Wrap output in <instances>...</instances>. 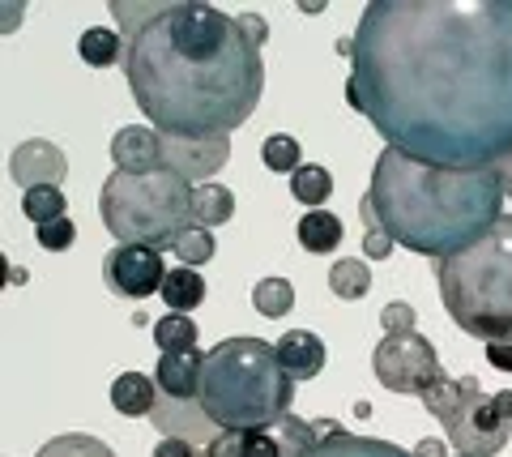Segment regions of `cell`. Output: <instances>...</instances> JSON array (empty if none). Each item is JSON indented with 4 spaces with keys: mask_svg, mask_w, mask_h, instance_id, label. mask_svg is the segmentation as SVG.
<instances>
[{
    "mask_svg": "<svg viewBox=\"0 0 512 457\" xmlns=\"http://www.w3.org/2000/svg\"><path fill=\"white\" fill-rule=\"evenodd\" d=\"M346 103L427 167H504L512 0H372L350 39Z\"/></svg>",
    "mask_w": 512,
    "mask_h": 457,
    "instance_id": "obj_1",
    "label": "cell"
},
{
    "mask_svg": "<svg viewBox=\"0 0 512 457\" xmlns=\"http://www.w3.org/2000/svg\"><path fill=\"white\" fill-rule=\"evenodd\" d=\"M111 18L128 90L163 137H227L256 112L265 60L239 18L201 0H116Z\"/></svg>",
    "mask_w": 512,
    "mask_h": 457,
    "instance_id": "obj_2",
    "label": "cell"
},
{
    "mask_svg": "<svg viewBox=\"0 0 512 457\" xmlns=\"http://www.w3.org/2000/svg\"><path fill=\"white\" fill-rule=\"evenodd\" d=\"M500 171L427 167L384 146L372 167V188L359 201L363 227H380L393 244L419 257H457L504 218Z\"/></svg>",
    "mask_w": 512,
    "mask_h": 457,
    "instance_id": "obj_3",
    "label": "cell"
},
{
    "mask_svg": "<svg viewBox=\"0 0 512 457\" xmlns=\"http://www.w3.org/2000/svg\"><path fill=\"white\" fill-rule=\"evenodd\" d=\"M295 381L265 338H227L205 351L197 406L218 432L269 428L291 415Z\"/></svg>",
    "mask_w": 512,
    "mask_h": 457,
    "instance_id": "obj_4",
    "label": "cell"
},
{
    "mask_svg": "<svg viewBox=\"0 0 512 457\" xmlns=\"http://www.w3.org/2000/svg\"><path fill=\"white\" fill-rule=\"evenodd\" d=\"M444 312L470 338L512 342V214L457 257L436 261Z\"/></svg>",
    "mask_w": 512,
    "mask_h": 457,
    "instance_id": "obj_5",
    "label": "cell"
},
{
    "mask_svg": "<svg viewBox=\"0 0 512 457\" xmlns=\"http://www.w3.org/2000/svg\"><path fill=\"white\" fill-rule=\"evenodd\" d=\"M103 227L120 244L175 248L192 223V184L175 171H111L99 193Z\"/></svg>",
    "mask_w": 512,
    "mask_h": 457,
    "instance_id": "obj_6",
    "label": "cell"
},
{
    "mask_svg": "<svg viewBox=\"0 0 512 457\" xmlns=\"http://www.w3.org/2000/svg\"><path fill=\"white\" fill-rule=\"evenodd\" d=\"M372 372L389 393H419V398L444 376L436 346H431L423 334H414V329L410 334H384L376 342Z\"/></svg>",
    "mask_w": 512,
    "mask_h": 457,
    "instance_id": "obj_7",
    "label": "cell"
},
{
    "mask_svg": "<svg viewBox=\"0 0 512 457\" xmlns=\"http://www.w3.org/2000/svg\"><path fill=\"white\" fill-rule=\"evenodd\" d=\"M444 432H448V445H453L457 453H466V457H495L508 445L512 423L495 411V398L483 385H478V376H470L466 398H461L453 419L444 423Z\"/></svg>",
    "mask_w": 512,
    "mask_h": 457,
    "instance_id": "obj_8",
    "label": "cell"
},
{
    "mask_svg": "<svg viewBox=\"0 0 512 457\" xmlns=\"http://www.w3.org/2000/svg\"><path fill=\"white\" fill-rule=\"evenodd\" d=\"M316 423L286 415L269 428H244V432H218L214 445H205L210 457H299L316 445Z\"/></svg>",
    "mask_w": 512,
    "mask_h": 457,
    "instance_id": "obj_9",
    "label": "cell"
},
{
    "mask_svg": "<svg viewBox=\"0 0 512 457\" xmlns=\"http://www.w3.org/2000/svg\"><path fill=\"white\" fill-rule=\"evenodd\" d=\"M103 278H107V287L124 299L163 295V282H167L163 252L150 244H116L103 261Z\"/></svg>",
    "mask_w": 512,
    "mask_h": 457,
    "instance_id": "obj_10",
    "label": "cell"
},
{
    "mask_svg": "<svg viewBox=\"0 0 512 457\" xmlns=\"http://www.w3.org/2000/svg\"><path fill=\"white\" fill-rule=\"evenodd\" d=\"M231 159V141L227 137H163V171H175L180 180H188L192 188L210 184L214 171H222V163Z\"/></svg>",
    "mask_w": 512,
    "mask_h": 457,
    "instance_id": "obj_11",
    "label": "cell"
},
{
    "mask_svg": "<svg viewBox=\"0 0 512 457\" xmlns=\"http://www.w3.org/2000/svg\"><path fill=\"white\" fill-rule=\"evenodd\" d=\"M9 176L18 180L26 193L30 188H60V180L69 176V159L60 154V146L35 137V141H22V146L9 154Z\"/></svg>",
    "mask_w": 512,
    "mask_h": 457,
    "instance_id": "obj_12",
    "label": "cell"
},
{
    "mask_svg": "<svg viewBox=\"0 0 512 457\" xmlns=\"http://www.w3.org/2000/svg\"><path fill=\"white\" fill-rule=\"evenodd\" d=\"M316 445H308L299 457H414L410 449L393 445V440H380V436H359V432H346L342 423L333 419H320L316 423Z\"/></svg>",
    "mask_w": 512,
    "mask_h": 457,
    "instance_id": "obj_13",
    "label": "cell"
},
{
    "mask_svg": "<svg viewBox=\"0 0 512 457\" xmlns=\"http://www.w3.org/2000/svg\"><path fill=\"white\" fill-rule=\"evenodd\" d=\"M201 368H205V355L197 346H192V351H167V355H158L154 381L163 389V398H171V402H197Z\"/></svg>",
    "mask_w": 512,
    "mask_h": 457,
    "instance_id": "obj_14",
    "label": "cell"
},
{
    "mask_svg": "<svg viewBox=\"0 0 512 457\" xmlns=\"http://www.w3.org/2000/svg\"><path fill=\"white\" fill-rule=\"evenodd\" d=\"M111 163L120 171H158L163 167V133L146 124H124L111 137Z\"/></svg>",
    "mask_w": 512,
    "mask_h": 457,
    "instance_id": "obj_15",
    "label": "cell"
},
{
    "mask_svg": "<svg viewBox=\"0 0 512 457\" xmlns=\"http://www.w3.org/2000/svg\"><path fill=\"white\" fill-rule=\"evenodd\" d=\"M278 364L286 368L291 381H312L325 368V342H320L312 329H291V334H282L278 342Z\"/></svg>",
    "mask_w": 512,
    "mask_h": 457,
    "instance_id": "obj_16",
    "label": "cell"
},
{
    "mask_svg": "<svg viewBox=\"0 0 512 457\" xmlns=\"http://www.w3.org/2000/svg\"><path fill=\"white\" fill-rule=\"evenodd\" d=\"M111 406H116L120 415H128V419L154 415V406H158L154 381L150 376H141V372H120L116 381H111Z\"/></svg>",
    "mask_w": 512,
    "mask_h": 457,
    "instance_id": "obj_17",
    "label": "cell"
},
{
    "mask_svg": "<svg viewBox=\"0 0 512 457\" xmlns=\"http://www.w3.org/2000/svg\"><path fill=\"white\" fill-rule=\"evenodd\" d=\"M235 218V193L231 188H222V184H197L192 188V223L205 227V231H214L222 223H231Z\"/></svg>",
    "mask_w": 512,
    "mask_h": 457,
    "instance_id": "obj_18",
    "label": "cell"
},
{
    "mask_svg": "<svg viewBox=\"0 0 512 457\" xmlns=\"http://www.w3.org/2000/svg\"><path fill=\"white\" fill-rule=\"evenodd\" d=\"M205 299V278L192 270V265H175V270H167V282H163V304L171 312H180V317H188L192 308H201Z\"/></svg>",
    "mask_w": 512,
    "mask_h": 457,
    "instance_id": "obj_19",
    "label": "cell"
},
{
    "mask_svg": "<svg viewBox=\"0 0 512 457\" xmlns=\"http://www.w3.org/2000/svg\"><path fill=\"white\" fill-rule=\"evenodd\" d=\"M77 56H82L90 69L116 65V60H124V35L111 30V26H90L86 35L77 39Z\"/></svg>",
    "mask_w": 512,
    "mask_h": 457,
    "instance_id": "obj_20",
    "label": "cell"
},
{
    "mask_svg": "<svg viewBox=\"0 0 512 457\" xmlns=\"http://www.w3.org/2000/svg\"><path fill=\"white\" fill-rule=\"evenodd\" d=\"M299 244L308 252H333L342 244V218L329 210H308L299 218Z\"/></svg>",
    "mask_w": 512,
    "mask_h": 457,
    "instance_id": "obj_21",
    "label": "cell"
},
{
    "mask_svg": "<svg viewBox=\"0 0 512 457\" xmlns=\"http://www.w3.org/2000/svg\"><path fill=\"white\" fill-rule=\"evenodd\" d=\"M252 308L261 312V317H269V321L286 317V312L295 308V287H291L286 278H278V274H274V278H261V282L252 287Z\"/></svg>",
    "mask_w": 512,
    "mask_h": 457,
    "instance_id": "obj_22",
    "label": "cell"
},
{
    "mask_svg": "<svg viewBox=\"0 0 512 457\" xmlns=\"http://www.w3.org/2000/svg\"><path fill=\"white\" fill-rule=\"evenodd\" d=\"M329 291L338 295V299H363L367 291H372V274H367L363 261L342 257V261L329 270Z\"/></svg>",
    "mask_w": 512,
    "mask_h": 457,
    "instance_id": "obj_23",
    "label": "cell"
},
{
    "mask_svg": "<svg viewBox=\"0 0 512 457\" xmlns=\"http://www.w3.org/2000/svg\"><path fill=\"white\" fill-rule=\"evenodd\" d=\"M291 193L295 201H303V206H325L329 193H333V176L320 163H308V167H299L295 176H291Z\"/></svg>",
    "mask_w": 512,
    "mask_h": 457,
    "instance_id": "obj_24",
    "label": "cell"
},
{
    "mask_svg": "<svg viewBox=\"0 0 512 457\" xmlns=\"http://www.w3.org/2000/svg\"><path fill=\"white\" fill-rule=\"evenodd\" d=\"M35 457H116V453H111V445H103L99 436L64 432V436H56V440H47V445H43Z\"/></svg>",
    "mask_w": 512,
    "mask_h": 457,
    "instance_id": "obj_25",
    "label": "cell"
},
{
    "mask_svg": "<svg viewBox=\"0 0 512 457\" xmlns=\"http://www.w3.org/2000/svg\"><path fill=\"white\" fill-rule=\"evenodd\" d=\"M154 342L158 351H192L197 346V325H192V317H180V312H167L163 321H154Z\"/></svg>",
    "mask_w": 512,
    "mask_h": 457,
    "instance_id": "obj_26",
    "label": "cell"
},
{
    "mask_svg": "<svg viewBox=\"0 0 512 457\" xmlns=\"http://www.w3.org/2000/svg\"><path fill=\"white\" fill-rule=\"evenodd\" d=\"M64 206H69V201H64L60 188H30V193L22 197V214L35 227H47V223H56V218H69Z\"/></svg>",
    "mask_w": 512,
    "mask_h": 457,
    "instance_id": "obj_27",
    "label": "cell"
},
{
    "mask_svg": "<svg viewBox=\"0 0 512 457\" xmlns=\"http://www.w3.org/2000/svg\"><path fill=\"white\" fill-rule=\"evenodd\" d=\"M261 159L269 171H286V176H295V171L303 167L299 163V141L291 133H269L261 141Z\"/></svg>",
    "mask_w": 512,
    "mask_h": 457,
    "instance_id": "obj_28",
    "label": "cell"
},
{
    "mask_svg": "<svg viewBox=\"0 0 512 457\" xmlns=\"http://www.w3.org/2000/svg\"><path fill=\"white\" fill-rule=\"evenodd\" d=\"M214 252H218V244L205 227H188L180 240H175V257H180V265H205Z\"/></svg>",
    "mask_w": 512,
    "mask_h": 457,
    "instance_id": "obj_29",
    "label": "cell"
},
{
    "mask_svg": "<svg viewBox=\"0 0 512 457\" xmlns=\"http://www.w3.org/2000/svg\"><path fill=\"white\" fill-rule=\"evenodd\" d=\"M73 240H77L73 218H56V223L39 227V244H43L47 252H64V248H73Z\"/></svg>",
    "mask_w": 512,
    "mask_h": 457,
    "instance_id": "obj_30",
    "label": "cell"
},
{
    "mask_svg": "<svg viewBox=\"0 0 512 457\" xmlns=\"http://www.w3.org/2000/svg\"><path fill=\"white\" fill-rule=\"evenodd\" d=\"M414 321H419V312H414L406 299H393L389 308L380 312V325H384V334H410Z\"/></svg>",
    "mask_w": 512,
    "mask_h": 457,
    "instance_id": "obj_31",
    "label": "cell"
},
{
    "mask_svg": "<svg viewBox=\"0 0 512 457\" xmlns=\"http://www.w3.org/2000/svg\"><path fill=\"white\" fill-rule=\"evenodd\" d=\"M154 457H210L201 445H192V440H184V436H163L154 445Z\"/></svg>",
    "mask_w": 512,
    "mask_h": 457,
    "instance_id": "obj_32",
    "label": "cell"
},
{
    "mask_svg": "<svg viewBox=\"0 0 512 457\" xmlns=\"http://www.w3.org/2000/svg\"><path fill=\"white\" fill-rule=\"evenodd\" d=\"M393 248H397V244H393V240H389V235H384L380 227H372V231L363 235V252H367V257H376V261H384Z\"/></svg>",
    "mask_w": 512,
    "mask_h": 457,
    "instance_id": "obj_33",
    "label": "cell"
},
{
    "mask_svg": "<svg viewBox=\"0 0 512 457\" xmlns=\"http://www.w3.org/2000/svg\"><path fill=\"white\" fill-rule=\"evenodd\" d=\"M487 364L512 376V342H487Z\"/></svg>",
    "mask_w": 512,
    "mask_h": 457,
    "instance_id": "obj_34",
    "label": "cell"
},
{
    "mask_svg": "<svg viewBox=\"0 0 512 457\" xmlns=\"http://www.w3.org/2000/svg\"><path fill=\"white\" fill-rule=\"evenodd\" d=\"M239 26L248 30V39H252L256 47H261V43L269 39V26H265V18H256V13H239Z\"/></svg>",
    "mask_w": 512,
    "mask_h": 457,
    "instance_id": "obj_35",
    "label": "cell"
},
{
    "mask_svg": "<svg viewBox=\"0 0 512 457\" xmlns=\"http://www.w3.org/2000/svg\"><path fill=\"white\" fill-rule=\"evenodd\" d=\"M414 457H448V445H444L440 436H427V440L414 445Z\"/></svg>",
    "mask_w": 512,
    "mask_h": 457,
    "instance_id": "obj_36",
    "label": "cell"
},
{
    "mask_svg": "<svg viewBox=\"0 0 512 457\" xmlns=\"http://www.w3.org/2000/svg\"><path fill=\"white\" fill-rule=\"evenodd\" d=\"M491 398H495V411L512 423V389H500V393H491Z\"/></svg>",
    "mask_w": 512,
    "mask_h": 457,
    "instance_id": "obj_37",
    "label": "cell"
},
{
    "mask_svg": "<svg viewBox=\"0 0 512 457\" xmlns=\"http://www.w3.org/2000/svg\"><path fill=\"white\" fill-rule=\"evenodd\" d=\"M500 171V184H504V197H512V159L504 163V167H495Z\"/></svg>",
    "mask_w": 512,
    "mask_h": 457,
    "instance_id": "obj_38",
    "label": "cell"
},
{
    "mask_svg": "<svg viewBox=\"0 0 512 457\" xmlns=\"http://www.w3.org/2000/svg\"><path fill=\"white\" fill-rule=\"evenodd\" d=\"M457 457H466V453H457Z\"/></svg>",
    "mask_w": 512,
    "mask_h": 457,
    "instance_id": "obj_39",
    "label": "cell"
}]
</instances>
